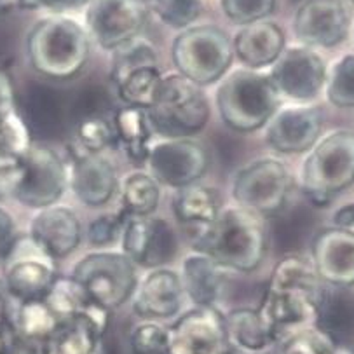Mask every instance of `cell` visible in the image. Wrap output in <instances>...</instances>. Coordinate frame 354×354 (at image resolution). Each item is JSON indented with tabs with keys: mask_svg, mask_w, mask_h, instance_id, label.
<instances>
[{
	"mask_svg": "<svg viewBox=\"0 0 354 354\" xmlns=\"http://www.w3.org/2000/svg\"><path fill=\"white\" fill-rule=\"evenodd\" d=\"M323 292L325 283L318 278L313 263L300 257H285L274 266L257 309L281 339L314 322Z\"/></svg>",
	"mask_w": 354,
	"mask_h": 354,
	"instance_id": "1",
	"label": "cell"
},
{
	"mask_svg": "<svg viewBox=\"0 0 354 354\" xmlns=\"http://www.w3.org/2000/svg\"><path fill=\"white\" fill-rule=\"evenodd\" d=\"M196 239V250L223 269L253 272L266 259L267 229L262 216L239 206L223 208L213 225Z\"/></svg>",
	"mask_w": 354,
	"mask_h": 354,
	"instance_id": "2",
	"label": "cell"
},
{
	"mask_svg": "<svg viewBox=\"0 0 354 354\" xmlns=\"http://www.w3.org/2000/svg\"><path fill=\"white\" fill-rule=\"evenodd\" d=\"M26 58L33 72L46 79H72L88 63V30L65 16L41 19L26 35Z\"/></svg>",
	"mask_w": 354,
	"mask_h": 354,
	"instance_id": "3",
	"label": "cell"
},
{
	"mask_svg": "<svg viewBox=\"0 0 354 354\" xmlns=\"http://www.w3.org/2000/svg\"><path fill=\"white\" fill-rule=\"evenodd\" d=\"M281 96L269 73L236 68L227 73L216 89V106L223 124L238 133H253L276 113Z\"/></svg>",
	"mask_w": 354,
	"mask_h": 354,
	"instance_id": "4",
	"label": "cell"
},
{
	"mask_svg": "<svg viewBox=\"0 0 354 354\" xmlns=\"http://www.w3.org/2000/svg\"><path fill=\"white\" fill-rule=\"evenodd\" d=\"M354 183V133L337 129L318 140L302 165V190L316 206H326Z\"/></svg>",
	"mask_w": 354,
	"mask_h": 354,
	"instance_id": "5",
	"label": "cell"
},
{
	"mask_svg": "<svg viewBox=\"0 0 354 354\" xmlns=\"http://www.w3.org/2000/svg\"><path fill=\"white\" fill-rule=\"evenodd\" d=\"M153 131L165 138H190L209 121V103L201 86L176 73L162 77L153 105L147 110Z\"/></svg>",
	"mask_w": 354,
	"mask_h": 354,
	"instance_id": "6",
	"label": "cell"
},
{
	"mask_svg": "<svg viewBox=\"0 0 354 354\" xmlns=\"http://www.w3.org/2000/svg\"><path fill=\"white\" fill-rule=\"evenodd\" d=\"M171 58L180 75L198 86H209L227 75L234 59L230 37L213 25L190 26L175 37Z\"/></svg>",
	"mask_w": 354,
	"mask_h": 354,
	"instance_id": "7",
	"label": "cell"
},
{
	"mask_svg": "<svg viewBox=\"0 0 354 354\" xmlns=\"http://www.w3.org/2000/svg\"><path fill=\"white\" fill-rule=\"evenodd\" d=\"M72 278L106 310L131 300L138 288L136 266L122 252L88 253L73 266Z\"/></svg>",
	"mask_w": 354,
	"mask_h": 354,
	"instance_id": "8",
	"label": "cell"
},
{
	"mask_svg": "<svg viewBox=\"0 0 354 354\" xmlns=\"http://www.w3.org/2000/svg\"><path fill=\"white\" fill-rule=\"evenodd\" d=\"M293 180L288 168L274 157L250 162L236 175L232 198L236 206L267 218L285 208Z\"/></svg>",
	"mask_w": 354,
	"mask_h": 354,
	"instance_id": "9",
	"label": "cell"
},
{
	"mask_svg": "<svg viewBox=\"0 0 354 354\" xmlns=\"http://www.w3.org/2000/svg\"><path fill=\"white\" fill-rule=\"evenodd\" d=\"M56 260L51 259L28 234L19 236L11 257L4 263L6 288L16 304L44 300L55 285Z\"/></svg>",
	"mask_w": 354,
	"mask_h": 354,
	"instance_id": "10",
	"label": "cell"
},
{
	"mask_svg": "<svg viewBox=\"0 0 354 354\" xmlns=\"http://www.w3.org/2000/svg\"><path fill=\"white\" fill-rule=\"evenodd\" d=\"M70 185V175L55 149L32 145L21 157V180L15 201L26 208L42 209L56 205Z\"/></svg>",
	"mask_w": 354,
	"mask_h": 354,
	"instance_id": "11",
	"label": "cell"
},
{
	"mask_svg": "<svg viewBox=\"0 0 354 354\" xmlns=\"http://www.w3.org/2000/svg\"><path fill=\"white\" fill-rule=\"evenodd\" d=\"M149 175L159 185L183 189L198 183L206 175L212 162L208 149L192 138H165L153 143L147 156Z\"/></svg>",
	"mask_w": 354,
	"mask_h": 354,
	"instance_id": "12",
	"label": "cell"
},
{
	"mask_svg": "<svg viewBox=\"0 0 354 354\" xmlns=\"http://www.w3.org/2000/svg\"><path fill=\"white\" fill-rule=\"evenodd\" d=\"M149 15L147 0H89L86 28L100 48L113 51L140 37Z\"/></svg>",
	"mask_w": 354,
	"mask_h": 354,
	"instance_id": "13",
	"label": "cell"
},
{
	"mask_svg": "<svg viewBox=\"0 0 354 354\" xmlns=\"http://www.w3.org/2000/svg\"><path fill=\"white\" fill-rule=\"evenodd\" d=\"M269 77L279 96L292 103H310L325 88L326 65L314 49L292 46L270 66Z\"/></svg>",
	"mask_w": 354,
	"mask_h": 354,
	"instance_id": "14",
	"label": "cell"
},
{
	"mask_svg": "<svg viewBox=\"0 0 354 354\" xmlns=\"http://www.w3.org/2000/svg\"><path fill=\"white\" fill-rule=\"evenodd\" d=\"M168 354H229L225 314L216 307H194L169 326Z\"/></svg>",
	"mask_w": 354,
	"mask_h": 354,
	"instance_id": "15",
	"label": "cell"
},
{
	"mask_svg": "<svg viewBox=\"0 0 354 354\" xmlns=\"http://www.w3.org/2000/svg\"><path fill=\"white\" fill-rule=\"evenodd\" d=\"M122 253L135 266L161 269L178 252L176 232L166 220L156 216H128L121 236Z\"/></svg>",
	"mask_w": 354,
	"mask_h": 354,
	"instance_id": "16",
	"label": "cell"
},
{
	"mask_svg": "<svg viewBox=\"0 0 354 354\" xmlns=\"http://www.w3.org/2000/svg\"><path fill=\"white\" fill-rule=\"evenodd\" d=\"M323 112L310 103L279 106L266 124V140L279 153L309 152L322 138Z\"/></svg>",
	"mask_w": 354,
	"mask_h": 354,
	"instance_id": "17",
	"label": "cell"
},
{
	"mask_svg": "<svg viewBox=\"0 0 354 354\" xmlns=\"http://www.w3.org/2000/svg\"><path fill=\"white\" fill-rule=\"evenodd\" d=\"M349 11L344 0H304L293 18V32L307 48H333L347 37Z\"/></svg>",
	"mask_w": 354,
	"mask_h": 354,
	"instance_id": "18",
	"label": "cell"
},
{
	"mask_svg": "<svg viewBox=\"0 0 354 354\" xmlns=\"http://www.w3.org/2000/svg\"><path fill=\"white\" fill-rule=\"evenodd\" d=\"M313 269L328 286H354V230L344 227L322 229L310 243Z\"/></svg>",
	"mask_w": 354,
	"mask_h": 354,
	"instance_id": "19",
	"label": "cell"
},
{
	"mask_svg": "<svg viewBox=\"0 0 354 354\" xmlns=\"http://www.w3.org/2000/svg\"><path fill=\"white\" fill-rule=\"evenodd\" d=\"M109 313L91 300L81 313L59 323L55 335L46 344V354H102Z\"/></svg>",
	"mask_w": 354,
	"mask_h": 354,
	"instance_id": "20",
	"label": "cell"
},
{
	"mask_svg": "<svg viewBox=\"0 0 354 354\" xmlns=\"http://www.w3.org/2000/svg\"><path fill=\"white\" fill-rule=\"evenodd\" d=\"M30 238L51 259L59 260L72 255L82 241V225L79 216L68 206L53 205L37 209L30 222Z\"/></svg>",
	"mask_w": 354,
	"mask_h": 354,
	"instance_id": "21",
	"label": "cell"
},
{
	"mask_svg": "<svg viewBox=\"0 0 354 354\" xmlns=\"http://www.w3.org/2000/svg\"><path fill=\"white\" fill-rule=\"evenodd\" d=\"M182 279L180 272L168 267L152 269L135 292L133 310L138 318L147 322L169 319L180 313L183 304Z\"/></svg>",
	"mask_w": 354,
	"mask_h": 354,
	"instance_id": "22",
	"label": "cell"
},
{
	"mask_svg": "<svg viewBox=\"0 0 354 354\" xmlns=\"http://www.w3.org/2000/svg\"><path fill=\"white\" fill-rule=\"evenodd\" d=\"M70 187L82 205L102 208L109 205L119 187L115 166L102 153L75 157L70 171Z\"/></svg>",
	"mask_w": 354,
	"mask_h": 354,
	"instance_id": "23",
	"label": "cell"
},
{
	"mask_svg": "<svg viewBox=\"0 0 354 354\" xmlns=\"http://www.w3.org/2000/svg\"><path fill=\"white\" fill-rule=\"evenodd\" d=\"M30 133L42 138L62 135L68 117V103L58 89L32 82L23 93V113Z\"/></svg>",
	"mask_w": 354,
	"mask_h": 354,
	"instance_id": "24",
	"label": "cell"
},
{
	"mask_svg": "<svg viewBox=\"0 0 354 354\" xmlns=\"http://www.w3.org/2000/svg\"><path fill=\"white\" fill-rule=\"evenodd\" d=\"M234 56L250 70H262L272 66L286 48L285 32L272 21L246 25L236 33L232 41Z\"/></svg>",
	"mask_w": 354,
	"mask_h": 354,
	"instance_id": "25",
	"label": "cell"
},
{
	"mask_svg": "<svg viewBox=\"0 0 354 354\" xmlns=\"http://www.w3.org/2000/svg\"><path fill=\"white\" fill-rule=\"evenodd\" d=\"M180 279L185 297H189L196 307H216L225 295V269L203 252L185 257Z\"/></svg>",
	"mask_w": 354,
	"mask_h": 354,
	"instance_id": "26",
	"label": "cell"
},
{
	"mask_svg": "<svg viewBox=\"0 0 354 354\" xmlns=\"http://www.w3.org/2000/svg\"><path fill=\"white\" fill-rule=\"evenodd\" d=\"M222 199L213 187L192 183L178 189L173 198V213L183 229L194 230V236L205 232L222 213Z\"/></svg>",
	"mask_w": 354,
	"mask_h": 354,
	"instance_id": "27",
	"label": "cell"
},
{
	"mask_svg": "<svg viewBox=\"0 0 354 354\" xmlns=\"http://www.w3.org/2000/svg\"><path fill=\"white\" fill-rule=\"evenodd\" d=\"M314 328H318L339 346L354 335V297L347 293V288L325 286L314 318Z\"/></svg>",
	"mask_w": 354,
	"mask_h": 354,
	"instance_id": "28",
	"label": "cell"
},
{
	"mask_svg": "<svg viewBox=\"0 0 354 354\" xmlns=\"http://www.w3.org/2000/svg\"><path fill=\"white\" fill-rule=\"evenodd\" d=\"M225 323L229 342L234 349L259 354L279 340L278 333L270 328L259 309L239 307L230 310L225 314Z\"/></svg>",
	"mask_w": 354,
	"mask_h": 354,
	"instance_id": "29",
	"label": "cell"
},
{
	"mask_svg": "<svg viewBox=\"0 0 354 354\" xmlns=\"http://www.w3.org/2000/svg\"><path fill=\"white\" fill-rule=\"evenodd\" d=\"M112 124L115 129L117 143L122 145L126 156L135 162H145L153 135L147 110L122 105L113 113Z\"/></svg>",
	"mask_w": 354,
	"mask_h": 354,
	"instance_id": "30",
	"label": "cell"
},
{
	"mask_svg": "<svg viewBox=\"0 0 354 354\" xmlns=\"http://www.w3.org/2000/svg\"><path fill=\"white\" fill-rule=\"evenodd\" d=\"M59 319L44 300L16 304L12 325L19 337L37 344H48L59 326Z\"/></svg>",
	"mask_w": 354,
	"mask_h": 354,
	"instance_id": "31",
	"label": "cell"
},
{
	"mask_svg": "<svg viewBox=\"0 0 354 354\" xmlns=\"http://www.w3.org/2000/svg\"><path fill=\"white\" fill-rule=\"evenodd\" d=\"M161 199V185L149 173L136 171L124 178L121 189V213L124 216H150Z\"/></svg>",
	"mask_w": 354,
	"mask_h": 354,
	"instance_id": "32",
	"label": "cell"
},
{
	"mask_svg": "<svg viewBox=\"0 0 354 354\" xmlns=\"http://www.w3.org/2000/svg\"><path fill=\"white\" fill-rule=\"evenodd\" d=\"M115 145V129H113L112 121H109L106 117H89L73 124V159L82 156H96Z\"/></svg>",
	"mask_w": 354,
	"mask_h": 354,
	"instance_id": "33",
	"label": "cell"
},
{
	"mask_svg": "<svg viewBox=\"0 0 354 354\" xmlns=\"http://www.w3.org/2000/svg\"><path fill=\"white\" fill-rule=\"evenodd\" d=\"M162 77L165 75L159 72V66H143L129 73L124 81L117 86L119 98L128 106L149 110L156 102Z\"/></svg>",
	"mask_w": 354,
	"mask_h": 354,
	"instance_id": "34",
	"label": "cell"
},
{
	"mask_svg": "<svg viewBox=\"0 0 354 354\" xmlns=\"http://www.w3.org/2000/svg\"><path fill=\"white\" fill-rule=\"evenodd\" d=\"M112 56V70L110 77L115 88L124 81L129 73L143 68V66H157V53L156 48L149 41L136 37L133 41L119 46L113 49Z\"/></svg>",
	"mask_w": 354,
	"mask_h": 354,
	"instance_id": "35",
	"label": "cell"
},
{
	"mask_svg": "<svg viewBox=\"0 0 354 354\" xmlns=\"http://www.w3.org/2000/svg\"><path fill=\"white\" fill-rule=\"evenodd\" d=\"M44 302L51 307L59 322H65V319L72 318L73 314L81 313L91 302V299L72 276L70 278L58 276L55 285L51 286L49 293L46 295Z\"/></svg>",
	"mask_w": 354,
	"mask_h": 354,
	"instance_id": "36",
	"label": "cell"
},
{
	"mask_svg": "<svg viewBox=\"0 0 354 354\" xmlns=\"http://www.w3.org/2000/svg\"><path fill=\"white\" fill-rule=\"evenodd\" d=\"M32 145V133L18 110L0 117V162L19 161Z\"/></svg>",
	"mask_w": 354,
	"mask_h": 354,
	"instance_id": "37",
	"label": "cell"
},
{
	"mask_svg": "<svg viewBox=\"0 0 354 354\" xmlns=\"http://www.w3.org/2000/svg\"><path fill=\"white\" fill-rule=\"evenodd\" d=\"M326 98L339 109H354V55H346L326 70Z\"/></svg>",
	"mask_w": 354,
	"mask_h": 354,
	"instance_id": "38",
	"label": "cell"
},
{
	"mask_svg": "<svg viewBox=\"0 0 354 354\" xmlns=\"http://www.w3.org/2000/svg\"><path fill=\"white\" fill-rule=\"evenodd\" d=\"M283 354H353L333 342L318 328H302L288 335L283 344Z\"/></svg>",
	"mask_w": 354,
	"mask_h": 354,
	"instance_id": "39",
	"label": "cell"
},
{
	"mask_svg": "<svg viewBox=\"0 0 354 354\" xmlns=\"http://www.w3.org/2000/svg\"><path fill=\"white\" fill-rule=\"evenodd\" d=\"M150 9L165 25L185 30L201 16L203 0H150Z\"/></svg>",
	"mask_w": 354,
	"mask_h": 354,
	"instance_id": "40",
	"label": "cell"
},
{
	"mask_svg": "<svg viewBox=\"0 0 354 354\" xmlns=\"http://www.w3.org/2000/svg\"><path fill=\"white\" fill-rule=\"evenodd\" d=\"M110 110V96L105 88L98 84H89L79 89L75 98L68 103V117L73 124L89 117H106Z\"/></svg>",
	"mask_w": 354,
	"mask_h": 354,
	"instance_id": "41",
	"label": "cell"
},
{
	"mask_svg": "<svg viewBox=\"0 0 354 354\" xmlns=\"http://www.w3.org/2000/svg\"><path fill=\"white\" fill-rule=\"evenodd\" d=\"M133 354H168L169 330L159 322L143 319L129 335Z\"/></svg>",
	"mask_w": 354,
	"mask_h": 354,
	"instance_id": "42",
	"label": "cell"
},
{
	"mask_svg": "<svg viewBox=\"0 0 354 354\" xmlns=\"http://www.w3.org/2000/svg\"><path fill=\"white\" fill-rule=\"evenodd\" d=\"M222 9L230 21L246 26L272 15L276 0H222Z\"/></svg>",
	"mask_w": 354,
	"mask_h": 354,
	"instance_id": "43",
	"label": "cell"
},
{
	"mask_svg": "<svg viewBox=\"0 0 354 354\" xmlns=\"http://www.w3.org/2000/svg\"><path fill=\"white\" fill-rule=\"evenodd\" d=\"M126 218L128 216L122 215L121 212L112 213V215H100L98 218L89 223L88 241L98 248L113 245L117 239H121Z\"/></svg>",
	"mask_w": 354,
	"mask_h": 354,
	"instance_id": "44",
	"label": "cell"
},
{
	"mask_svg": "<svg viewBox=\"0 0 354 354\" xmlns=\"http://www.w3.org/2000/svg\"><path fill=\"white\" fill-rule=\"evenodd\" d=\"M18 239L19 234L18 229H16L15 216L4 206H0V263L2 266L11 257Z\"/></svg>",
	"mask_w": 354,
	"mask_h": 354,
	"instance_id": "45",
	"label": "cell"
},
{
	"mask_svg": "<svg viewBox=\"0 0 354 354\" xmlns=\"http://www.w3.org/2000/svg\"><path fill=\"white\" fill-rule=\"evenodd\" d=\"M21 180V159L0 162V201L15 199Z\"/></svg>",
	"mask_w": 354,
	"mask_h": 354,
	"instance_id": "46",
	"label": "cell"
},
{
	"mask_svg": "<svg viewBox=\"0 0 354 354\" xmlns=\"http://www.w3.org/2000/svg\"><path fill=\"white\" fill-rule=\"evenodd\" d=\"M89 0H18L21 9H49L53 12H65L70 9H77L88 4Z\"/></svg>",
	"mask_w": 354,
	"mask_h": 354,
	"instance_id": "47",
	"label": "cell"
},
{
	"mask_svg": "<svg viewBox=\"0 0 354 354\" xmlns=\"http://www.w3.org/2000/svg\"><path fill=\"white\" fill-rule=\"evenodd\" d=\"M16 110H18V98H16L11 77L0 70V117L9 115Z\"/></svg>",
	"mask_w": 354,
	"mask_h": 354,
	"instance_id": "48",
	"label": "cell"
},
{
	"mask_svg": "<svg viewBox=\"0 0 354 354\" xmlns=\"http://www.w3.org/2000/svg\"><path fill=\"white\" fill-rule=\"evenodd\" d=\"M12 304L16 302L9 295L4 279L0 278V323L12 322V314H15L16 309V307H12Z\"/></svg>",
	"mask_w": 354,
	"mask_h": 354,
	"instance_id": "49",
	"label": "cell"
},
{
	"mask_svg": "<svg viewBox=\"0 0 354 354\" xmlns=\"http://www.w3.org/2000/svg\"><path fill=\"white\" fill-rule=\"evenodd\" d=\"M333 223L337 227H344V229H354V203L353 205L342 206L340 209H337V213L333 215Z\"/></svg>",
	"mask_w": 354,
	"mask_h": 354,
	"instance_id": "50",
	"label": "cell"
},
{
	"mask_svg": "<svg viewBox=\"0 0 354 354\" xmlns=\"http://www.w3.org/2000/svg\"><path fill=\"white\" fill-rule=\"evenodd\" d=\"M4 9V0H0V11Z\"/></svg>",
	"mask_w": 354,
	"mask_h": 354,
	"instance_id": "51",
	"label": "cell"
},
{
	"mask_svg": "<svg viewBox=\"0 0 354 354\" xmlns=\"http://www.w3.org/2000/svg\"><path fill=\"white\" fill-rule=\"evenodd\" d=\"M229 354H238V353H236V351H234V349H230Z\"/></svg>",
	"mask_w": 354,
	"mask_h": 354,
	"instance_id": "52",
	"label": "cell"
},
{
	"mask_svg": "<svg viewBox=\"0 0 354 354\" xmlns=\"http://www.w3.org/2000/svg\"><path fill=\"white\" fill-rule=\"evenodd\" d=\"M349 2H353V4H354V0H349Z\"/></svg>",
	"mask_w": 354,
	"mask_h": 354,
	"instance_id": "53",
	"label": "cell"
},
{
	"mask_svg": "<svg viewBox=\"0 0 354 354\" xmlns=\"http://www.w3.org/2000/svg\"><path fill=\"white\" fill-rule=\"evenodd\" d=\"M353 35H354V28H353Z\"/></svg>",
	"mask_w": 354,
	"mask_h": 354,
	"instance_id": "54",
	"label": "cell"
}]
</instances>
